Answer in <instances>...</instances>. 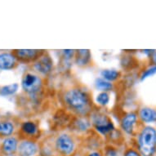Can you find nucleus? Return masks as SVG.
I'll return each instance as SVG.
<instances>
[{
  "label": "nucleus",
  "mask_w": 156,
  "mask_h": 156,
  "mask_svg": "<svg viewBox=\"0 0 156 156\" xmlns=\"http://www.w3.org/2000/svg\"><path fill=\"white\" fill-rule=\"evenodd\" d=\"M139 151L142 156H153L156 151V130L147 126L141 130L138 138Z\"/></svg>",
  "instance_id": "f257e3e1"
},
{
  "label": "nucleus",
  "mask_w": 156,
  "mask_h": 156,
  "mask_svg": "<svg viewBox=\"0 0 156 156\" xmlns=\"http://www.w3.org/2000/svg\"><path fill=\"white\" fill-rule=\"evenodd\" d=\"M65 101L69 107L78 111L87 109L89 104V98L87 93L79 88L69 90L65 95Z\"/></svg>",
  "instance_id": "f03ea898"
},
{
  "label": "nucleus",
  "mask_w": 156,
  "mask_h": 156,
  "mask_svg": "<svg viewBox=\"0 0 156 156\" xmlns=\"http://www.w3.org/2000/svg\"><path fill=\"white\" fill-rule=\"evenodd\" d=\"M42 80L38 76L33 74H26L21 81V87L25 92L35 93L41 88Z\"/></svg>",
  "instance_id": "7ed1b4c3"
},
{
  "label": "nucleus",
  "mask_w": 156,
  "mask_h": 156,
  "mask_svg": "<svg viewBox=\"0 0 156 156\" xmlns=\"http://www.w3.org/2000/svg\"><path fill=\"white\" fill-rule=\"evenodd\" d=\"M56 148L63 155H69L74 151V142L69 135L62 134L56 140Z\"/></svg>",
  "instance_id": "20e7f679"
},
{
  "label": "nucleus",
  "mask_w": 156,
  "mask_h": 156,
  "mask_svg": "<svg viewBox=\"0 0 156 156\" xmlns=\"http://www.w3.org/2000/svg\"><path fill=\"white\" fill-rule=\"evenodd\" d=\"M44 51L41 50H30V49H21V50H14L12 54L15 56L17 62H34L42 56Z\"/></svg>",
  "instance_id": "39448f33"
},
{
  "label": "nucleus",
  "mask_w": 156,
  "mask_h": 156,
  "mask_svg": "<svg viewBox=\"0 0 156 156\" xmlns=\"http://www.w3.org/2000/svg\"><path fill=\"white\" fill-rule=\"evenodd\" d=\"M17 60L12 52L0 53V70H9L16 68L17 66Z\"/></svg>",
  "instance_id": "423d86ee"
},
{
  "label": "nucleus",
  "mask_w": 156,
  "mask_h": 156,
  "mask_svg": "<svg viewBox=\"0 0 156 156\" xmlns=\"http://www.w3.org/2000/svg\"><path fill=\"white\" fill-rule=\"evenodd\" d=\"M38 151V146L34 141H21L18 144L17 152L20 156H33Z\"/></svg>",
  "instance_id": "0eeeda50"
},
{
  "label": "nucleus",
  "mask_w": 156,
  "mask_h": 156,
  "mask_svg": "<svg viewBox=\"0 0 156 156\" xmlns=\"http://www.w3.org/2000/svg\"><path fill=\"white\" fill-rule=\"evenodd\" d=\"M18 141L14 136H8L3 140L1 150L4 154L10 156L12 155L16 151H17Z\"/></svg>",
  "instance_id": "6e6552de"
},
{
  "label": "nucleus",
  "mask_w": 156,
  "mask_h": 156,
  "mask_svg": "<svg viewBox=\"0 0 156 156\" xmlns=\"http://www.w3.org/2000/svg\"><path fill=\"white\" fill-rule=\"evenodd\" d=\"M35 69L38 72H40L42 74H47L51 71L52 68V61L48 56H43L42 55L36 62L34 65Z\"/></svg>",
  "instance_id": "1a4fd4ad"
},
{
  "label": "nucleus",
  "mask_w": 156,
  "mask_h": 156,
  "mask_svg": "<svg viewBox=\"0 0 156 156\" xmlns=\"http://www.w3.org/2000/svg\"><path fill=\"white\" fill-rule=\"evenodd\" d=\"M137 119V116L135 113H129L123 117L121 125L122 128L126 133L128 134H132L133 132V127L135 125Z\"/></svg>",
  "instance_id": "9d476101"
},
{
  "label": "nucleus",
  "mask_w": 156,
  "mask_h": 156,
  "mask_svg": "<svg viewBox=\"0 0 156 156\" xmlns=\"http://www.w3.org/2000/svg\"><path fill=\"white\" fill-rule=\"evenodd\" d=\"M139 116L145 123L156 122V110L151 108H143L140 110Z\"/></svg>",
  "instance_id": "9b49d317"
},
{
  "label": "nucleus",
  "mask_w": 156,
  "mask_h": 156,
  "mask_svg": "<svg viewBox=\"0 0 156 156\" xmlns=\"http://www.w3.org/2000/svg\"><path fill=\"white\" fill-rule=\"evenodd\" d=\"M15 127L10 121H0V136L8 137L13 134Z\"/></svg>",
  "instance_id": "f8f14e48"
},
{
  "label": "nucleus",
  "mask_w": 156,
  "mask_h": 156,
  "mask_svg": "<svg viewBox=\"0 0 156 156\" xmlns=\"http://www.w3.org/2000/svg\"><path fill=\"white\" fill-rule=\"evenodd\" d=\"M76 54V63L79 66H84L90 61L89 50H79Z\"/></svg>",
  "instance_id": "ddd939ff"
},
{
  "label": "nucleus",
  "mask_w": 156,
  "mask_h": 156,
  "mask_svg": "<svg viewBox=\"0 0 156 156\" xmlns=\"http://www.w3.org/2000/svg\"><path fill=\"white\" fill-rule=\"evenodd\" d=\"M21 131L27 136H34L38 132V128L33 122H25L21 125Z\"/></svg>",
  "instance_id": "4468645a"
},
{
  "label": "nucleus",
  "mask_w": 156,
  "mask_h": 156,
  "mask_svg": "<svg viewBox=\"0 0 156 156\" xmlns=\"http://www.w3.org/2000/svg\"><path fill=\"white\" fill-rule=\"evenodd\" d=\"M18 88H19V85L17 83L6 85V86H3V87L0 88V95L3 96V97L13 95L17 92Z\"/></svg>",
  "instance_id": "2eb2a0df"
},
{
  "label": "nucleus",
  "mask_w": 156,
  "mask_h": 156,
  "mask_svg": "<svg viewBox=\"0 0 156 156\" xmlns=\"http://www.w3.org/2000/svg\"><path fill=\"white\" fill-rule=\"evenodd\" d=\"M95 85L97 89L104 91V92L106 91H110L112 88V84L103 79H97L95 82Z\"/></svg>",
  "instance_id": "dca6fc26"
},
{
  "label": "nucleus",
  "mask_w": 156,
  "mask_h": 156,
  "mask_svg": "<svg viewBox=\"0 0 156 156\" xmlns=\"http://www.w3.org/2000/svg\"><path fill=\"white\" fill-rule=\"evenodd\" d=\"M101 76L106 81H114V80L118 79L119 76V73L116 70L105 69V70H103L101 72Z\"/></svg>",
  "instance_id": "f3484780"
},
{
  "label": "nucleus",
  "mask_w": 156,
  "mask_h": 156,
  "mask_svg": "<svg viewBox=\"0 0 156 156\" xmlns=\"http://www.w3.org/2000/svg\"><path fill=\"white\" fill-rule=\"evenodd\" d=\"M97 131H99L102 134H106V133H110L114 129V125H113L112 122H109L106 124H104L102 126H99V127H96Z\"/></svg>",
  "instance_id": "a211bd4d"
},
{
  "label": "nucleus",
  "mask_w": 156,
  "mask_h": 156,
  "mask_svg": "<svg viewBox=\"0 0 156 156\" xmlns=\"http://www.w3.org/2000/svg\"><path fill=\"white\" fill-rule=\"evenodd\" d=\"M97 102L99 103L100 105H105L109 102L110 97H109V95L106 92H101V93H100V94L97 96Z\"/></svg>",
  "instance_id": "6ab92c4d"
},
{
  "label": "nucleus",
  "mask_w": 156,
  "mask_h": 156,
  "mask_svg": "<svg viewBox=\"0 0 156 156\" xmlns=\"http://www.w3.org/2000/svg\"><path fill=\"white\" fill-rule=\"evenodd\" d=\"M156 73V66H154L152 67H150L149 69H146L145 71L143 72V74L141 75V80H144L146 78H148V77L151 76V75H153Z\"/></svg>",
  "instance_id": "aec40b11"
},
{
  "label": "nucleus",
  "mask_w": 156,
  "mask_h": 156,
  "mask_svg": "<svg viewBox=\"0 0 156 156\" xmlns=\"http://www.w3.org/2000/svg\"><path fill=\"white\" fill-rule=\"evenodd\" d=\"M105 156H118V152L114 148L108 149L105 153Z\"/></svg>",
  "instance_id": "412c9836"
},
{
  "label": "nucleus",
  "mask_w": 156,
  "mask_h": 156,
  "mask_svg": "<svg viewBox=\"0 0 156 156\" xmlns=\"http://www.w3.org/2000/svg\"><path fill=\"white\" fill-rule=\"evenodd\" d=\"M124 156H141L140 154L137 152V151H134L133 149H130V150H128L127 152L125 153V155Z\"/></svg>",
  "instance_id": "4be33fe9"
},
{
  "label": "nucleus",
  "mask_w": 156,
  "mask_h": 156,
  "mask_svg": "<svg viewBox=\"0 0 156 156\" xmlns=\"http://www.w3.org/2000/svg\"><path fill=\"white\" fill-rule=\"evenodd\" d=\"M64 53L65 56H66L68 58H69L70 56H73L74 51H73V50H64Z\"/></svg>",
  "instance_id": "5701e85b"
},
{
  "label": "nucleus",
  "mask_w": 156,
  "mask_h": 156,
  "mask_svg": "<svg viewBox=\"0 0 156 156\" xmlns=\"http://www.w3.org/2000/svg\"><path fill=\"white\" fill-rule=\"evenodd\" d=\"M88 156H101V154L99 152H92Z\"/></svg>",
  "instance_id": "b1692460"
},
{
  "label": "nucleus",
  "mask_w": 156,
  "mask_h": 156,
  "mask_svg": "<svg viewBox=\"0 0 156 156\" xmlns=\"http://www.w3.org/2000/svg\"><path fill=\"white\" fill-rule=\"evenodd\" d=\"M152 60H153V62L156 66V52H154V54L152 55Z\"/></svg>",
  "instance_id": "393cba45"
},
{
  "label": "nucleus",
  "mask_w": 156,
  "mask_h": 156,
  "mask_svg": "<svg viewBox=\"0 0 156 156\" xmlns=\"http://www.w3.org/2000/svg\"><path fill=\"white\" fill-rule=\"evenodd\" d=\"M10 156H15V155H10Z\"/></svg>",
  "instance_id": "a878e982"
}]
</instances>
